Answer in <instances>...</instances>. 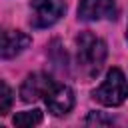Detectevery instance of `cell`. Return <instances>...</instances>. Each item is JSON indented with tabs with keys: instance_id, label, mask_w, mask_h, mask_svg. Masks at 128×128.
<instances>
[{
	"instance_id": "obj_1",
	"label": "cell",
	"mask_w": 128,
	"mask_h": 128,
	"mask_svg": "<svg viewBox=\"0 0 128 128\" xmlns=\"http://www.w3.org/2000/svg\"><path fill=\"white\" fill-rule=\"evenodd\" d=\"M78 46V68L84 76L94 78L100 74L106 60V42L92 32H80L76 38Z\"/></svg>"
},
{
	"instance_id": "obj_2",
	"label": "cell",
	"mask_w": 128,
	"mask_h": 128,
	"mask_svg": "<svg viewBox=\"0 0 128 128\" xmlns=\"http://www.w3.org/2000/svg\"><path fill=\"white\" fill-rule=\"evenodd\" d=\"M92 98L104 106H120L128 98L126 76L120 68H110L104 82L92 92Z\"/></svg>"
},
{
	"instance_id": "obj_3",
	"label": "cell",
	"mask_w": 128,
	"mask_h": 128,
	"mask_svg": "<svg viewBox=\"0 0 128 128\" xmlns=\"http://www.w3.org/2000/svg\"><path fill=\"white\" fill-rule=\"evenodd\" d=\"M64 0H30V24L34 28H48L64 16Z\"/></svg>"
},
{
	"instance_id": "obj_4",
	"label": "cell",
	"mask_w": 128,
	"mask_h": 128,
	"mask_svg": "<svg viewBox=\"0 0 128 128\" xmlns=\"http://www.w3.org/2000/svg\"><path fill=\"white\" fill-rule=\"evenodd\" d=\"M30 36L22 30L0 26V58H16L30 46Z\"/></svg>"
},
{
	"instance_id": "obj_5",
	"label": "cell",
	"mask_w": 128,
	"mask_h": 128,
	"mask_svg": "<svg viewBox=\"0 0 128 128\" xmlns=\"http://www.w3.org/2000/svg\"><path fill=\"white\" fill-rule=\"evenodd\" d=\"M54 84H56V82L52 80L50 74L34 72V74H30V76H26V80L22 82V86H20V98H22L24 102H36V100H40L42 96H46V94L52 90Z\"/></svg>"
},
{
	"instance_id": "obj_6",
	"label": "cell",
	"mask_w": 128,
	"mask_h": 128,
	"mask_svg": "<svg viewBox=\"0 0 128 128\" xmlns=\"http://www.w3.org/2000/svg\"><path fill=\"white\" fill-rule=\"evenodd\" d=\"M46 100V106L48 110L54 114V116H66L74 104H76V98H74V92L70 86H64V84H54L52 90L44 96Z\"/></svg>"
},
{
	"instance_id": "obj_7",
	"label": "cell",
	"mask_w": 128,
	"mask_h": 128,
	"mask_svg": "<svg viewBox=\"0 0 128 128\" xmlns=\"http://www.w3.org/2000/svg\"><path fill=\"white\" fill-rule=\"evenodd\" d=\"M116 16V0H80L78 18L86 22L114 18Z\"/></svg>"
},
{
	"instance_id": "obj_8",
	"label": "cell",
	"mask_w": 128,
	"mask_h": 128,
	"mask_svg": "<svg viewBox=\"0 0 128 128\" xmlns=\"http://www.w3.org/2000/svg\"><path fill=\"white\" fill-rule=\"evenodd\" d=\"M14 126H22V128H30V126H36L42 122V112L38 108L34 110H24V112H18L14 118H12Z\"/></svg>"
},
{
	"instance_id": "obj_9",
	"label": "cell",
	"mask_w": 128,
	"mask_h": 128,
	"mask_svg": "<svg viewBox=\"0 0 128 128\" xmlns=\"http://www.w3.org/2000/svg\"><path fill=\"white\" fill-rule=\"evenodd\" d=\"M12 102H14V94H12V88L0 80V116L8 114L10 108H12Z\"/></svg>"
},
{
	"instance_id": "obj_10",
	"label": "cell",
	"mask_w": 128,
	"mask_h": 128,
	"mask_svg": "<svg viewBox=\"0 0 128 128\" xmlns=\"http://www.w3.org/2000/svg\"><path fill=\"white\" fill-rule=\"evenodd\" d=\"M86 124L88 126H112L114 124V118L112 116H106L104 112H90L86 116Z\"/></svg>"
},
{
	"instance_id": "obj_11",
	"label": "cell",
	"mask_w": 128,
	"mask_h": 128,
	"mask_svg": "<svg viewBox=\"0 0 128 128\" xmlns=\"http://www.w3.org/2000/svg\"><path fill=\"white\" fill-rule=\"evenodd\" d=\"M126 40H128V28H126Z\"/></svg>"
}]
</instances>
